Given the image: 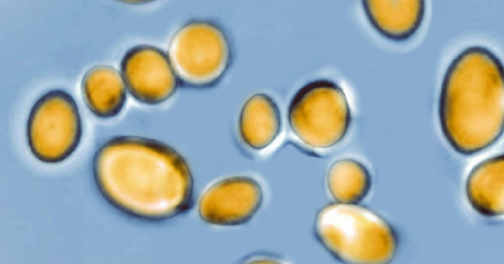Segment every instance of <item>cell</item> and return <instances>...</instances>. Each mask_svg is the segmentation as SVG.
Segmentation results:
<instances>
[{"mask_svg":"<svg viewBox=\"0 0 504 264\" xmlns=\"http://www.w3.org/2000/svg\"><path fill=\"white\" fill-rule=\"evenodd\" d=\"M468 201L486 216L504 214V158L499 155L485 159L470 171L466 182Z\"/></svg>","mask_w":504,"mask_h":264,"instance_id":"cell-8","label":"cell"},{"mask_svg":"<svg viewBox=\"0 0 504 264\" xmlns=\"http://www.w3.org/2000/svg\"><path fill=\"white\" fill-rule=\"evenodd\" d=\"M122 70L127 89L144 103L164 101L177 88V78L170 62L164 53L152 47H141L129 52Z\"/></svg>","mask_w":504,"mask_h":264,"instance_id":"cell-6","label":"cell"},{"mask_svg":"<svg viewBox=\"0 0 504 264\" xmlns=\"http://www.w3.org/2000/svg\"><path fill=\"white\" fill-rule=\"evenodd\" d=\"M175 36L171 48L176 49V69L184 82L204 87L219 81L229 69L232 52L224 30L215 23L196 21L187 25Z\"/></svg>","mask_w":504,"mask_h":264,"instance_id":"cell-5","label":"cell"},{"mask_svg":"<svg viewBox=\"0 0 504 264\" xmlns=\"http://www.w3.org/2000/svg\"><path fill=\"white\" fill-rule=\"evenodd\" d=\"M439 118L443 136L457 153L468 156L486 149L503 133L502 82L496 79L447 78Z\"/></svg>","mask_w":504,"mask_h":264,"instance_id":"cell-1","label":"cell"},{"mask_svg":"<svg viewBox=\"0 0 504 264\" xmlns=\"http://www.w3.org/2000/svg\"><path fill=\"white\" fill-rule=\"evenodd\" d=\"M26 134L29 148L39 161L55 164L68 158L77 149L82 134L74 98L60 89L41 96L29 113Z\"/></svg>","mask_w":504,"mask_h":264,"instance_id":"cell-4","label":"cell"},{"mask_svg":"<svg viewBox=\"0 0 504 264\" xmlns=\"http://www.w3.org/2000/svg\"><path fill=\"white\" fill-rule=\"evenodd\" d=\"M287 119L297 138L316 149L330 148L342 142L352 121L343 89L326 79L312 81L298 89L289 104Z\"/></svg>","mask_w":504,"mask_h":264,"instance_id":"cell-3","label":"cell"},{"mask_svg":"<svg viewBox=\"0 0 504 264\" xmlns=\"http://www.w3.org/2000/svg\"><path fill=\"white\" fill-rule=\"evenodd\" d=\"M281 125L279 107L267 94H254L242 107L239 133L245 145L253 150H261L270 145L278 136Z\"/></svg>","mask_w":504,"mask_h":264,"instance_id":"cell-7","label":"cell"},{"mask_svg":"<svg viewBox=\"0 0 504 264\" xmlns=\"http://www.w3.org/2000/svg\"><path fill=\"white\" fill-rule=\"evenodd\" d=\"M327 184L331 194L338 202L357 204L368 194L372 177L362 163L352 158H343L330 167Z\"/></svg>","mask_w":504,"mask_h":264,"instance_id":"cell-10","label":"cell"},{"mask_svg":"<svg viewBox=\"0 0 504 264\" xmlns=\"http://www.w3.org/2000/svg\"><path fill=\"white\" fill-rule=\"evenodd\" d=\"M321 244L335 258L349 264H386L394 257L396 234L380 216L357 204L332 203L315 221Z\"/></svg>","mask_w":504,"mask_h":264,"instance_id":"cell-2","label":"cell"},{"mask_svg":"<svg viewBox=\"0 0 504 264\" xmlns=\"http://www.w3.org/2000/svg\"><path fill=\"white\" fill-rule=\"evenodd\" d=\"M126 88L119 72L105 65L89 69L81 84L86 106L93 114L102 118L113 117L121 111L126 100Z\"/></svg>","mask_w":504,"mask_h":264,"instance_id":"cell-9","label":"cell"}]
</instances>
